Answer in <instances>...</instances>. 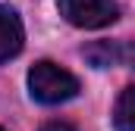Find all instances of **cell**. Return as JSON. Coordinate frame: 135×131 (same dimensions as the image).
Masks as SVG:
<instances>
[{
  "mask_svg": "<svg viewBox=\"0 0 135 131\" xmlns=\"http://www.w3.org/2000/svg\"><path fill=\"white\" fill-rule=\"evenodd\" d=\"M25 44V28H22V19L13 6H3L0 3V63L19 56Z\"/></svg>",
  "mask_w": 135,
  "mask_h": 131,
  "instance_id": "3957f363",
  "label": "cell"
},
{
  "mask_svg": "<svg viewBox=\"0 0 135 131\" xmlns=\"http://www.w3.org/2000/svg\"><path fill=\"white\" fill-rule=\"evenodd\" d=\"M82 53H85V59L94 66V69H110V66L129 63V47L119 44V41H98V44L85 47Z\"/></svg>",
  "mask_w": 135,
  "mask_h": 131,
  "instance_id": "277c9868",
  "label": "cell"
},
{
  "mask_svg": "<svg viewBox=\"0 0 135 131\" xmlns=\"http://www.w3.org/2000/svg\"><path fill=\"white\" fill-rule=\"evenodd\" d=\"M57 9L75 28H104L119 16L116 0H57Z\"/></svg>",
  "mask_w": 135,
  "mask_h": 131,
  "instance_id": "7a4b0ae2",
  "label": "cell"
},
{
  "mask_svg": "<svg viewBox=\"0 0 135 131\" xmlns=\"http://www.w3.org/2000/svg\"><path fill=\"white\" fill-rule=\"evenodd\" d=\"M0 131H3V128H0Z\"/></svg>",
  "mask_w": 135,
  "mask_h": 131,
  "instance_id": "52a82bcc",
  "label": "cell"
},
{
  "mask_svg": "<svg viewBox=\"0 0 135 131\" xmlns=\"http://www.w3.org/2000/svg\"><path fill=\"white\" fill-rule=\"evenodd\" d=\"M41 131H75L69 122H47V125H41Z\"/></svg>",
  "mask_w": 135,
  "mask_h": 131,
  "instance_id": "8992f818",
  "label": "cell"
},
{
  "mask_svg": "<svg viewBox=\"0 0 135 131\" xmlns=\"http://www.w3.org/2000/svg\"><path fill=\"white\" fill-rule=\"evenodd\" d=\"M135 88H123V94L116 100V109H113V125L116 131H135Z\"/></svg>",
  "mask_w": 135,
  "mask_h": 131,
  "instance_id": "5b68a950",
  "label": "cell"
},
{
  "mask_svg": "<svg viewBox=\"0 0 135 131\" xmlns=\"http://www.w3.org/2000/svg\"><path fill=\"white\" fill-rule=\"evenodd\" d=\"M28 94H32V100L44 103V106H57L79 94V78L66 72L63 66L41 59L28 69Z\"/></svg>",
  "mask_w": 135,
  "mask_h": 131,
  "instance_id": "6da1fadb",
  "label": "cell"
}]
</instances>
